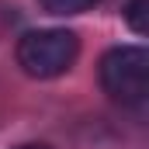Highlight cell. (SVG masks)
I'll return each instance as SVG.
<instances>
[{
	"mask_svg": "<svg viewBox=\"0 0 149 149\" xmlns=\"http://www.w3.org/2000/svg\"><path fill=\"white\" fill-rule=\"evenodd\" d=\"M101 87L118 104H142L149 90V56L139 45H118L101 59Z\"/></svg>",
	"mask_w": 149,
	"mask_h": 149,
	"instance_id": "7a4b0ae2",
	"label": "cell"
},
{
	"mask_svg": "<svg viewBox=\"0 0 149 149\" xmlns=\"http://www.w3.org/2000/svg\"><path fill=\"white\" fill-rule=\"evenodd\" d=\"M42 3V10H49V14H83V10H90L97 0H38Z\"/></svg>",
	"mask_w": 149,
	"mask_h": 149,
	"instance_id": "3957f363",
	"label": "cell"
},
{
	"mask_svg": "<svg viewBox=\"0 0 149 149\" xmlns=\"http://www.w3.org/2000/svg\"><path fill=\"white\" fill-rule=\"evenodd\" d=\"M17 149H52V146H45V142H28V146H17Z\"/></svg>",
	"mask_w": 149,
	"mask_h": 149,
	"instance_id": "5b68a950",
	"label": "cell"
},
{
	"mask_svg": "<svg viewBox=\"0 0 149 149\" xmlns=\"http://www.w3.org/2000/svg\"><path fill=\"white\" fill-rule=\"evenodd\" d=\"M142 10H146V0H132V7H128V24L142 35L146 31V24H142Z\"/></svg>",
	"mask_w": 149,
	"mask_h": 149,
	"instance_id": "277c9868",
	"label": "cell"
},
{
	"mask_svg": "<svg viewBox=\"0 0 149 149\" xmlns=\"http://www.w3.org/2000/svg\"><path fill=\"white\" fill-rule=\"evenodd\" d=\"M76 52H80V42L73 31L66 28H38L17 42V66L28 76L38 80H52V76L66 73L73 66Z\"/></svg>",
	"mask_w": 149,
	"mask_h": 149,
	"instance_id": "6da1fadb",
	"label": "cell"
}]
</instances>
